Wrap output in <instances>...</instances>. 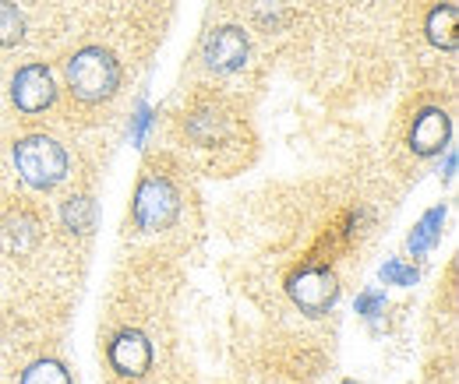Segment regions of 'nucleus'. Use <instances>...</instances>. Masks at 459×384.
<instances>
[{"label": "nucleus", "mask_w": 459, "mask_h": 384, "mask_svg": "<svg viewBox=\"0 0 459 384\" xmlns=\"http://www.w3.org/2000/svg\"><path fill=\"white\" fill-rule=\"evenodd\" d=\"M202 56H205V64H209L212 71H220V74L240 71L244 60H247V36H244V29L227 25V29L209 32L205 43H202Z\"/></svg>", "instance_id": "obj_6"}, {"label": "nucleus", "mask_w": 459, "mask_h": 384, "mask_svg": "<svg viewBox=\"0 0 459 384\" xmlns=\"http://www.w3.org/2000/svg\"><path fill=\"white\" fill-rule=\"evenodd\" d=\"M442 222H446V205H438V209H431V212L420 216V222L413 226V233H410V240H406L413 258L428 254V251L438 243V236H442Z\"/></svg>", "instance_id": "obj_9"}, {"label": "nucleus", "mask_w": 459, "mask_h": 384, "mask_svg": "<svg viewBox=\"0 0 459 384\" xmlns=\"http://www.w3.org/2000/svg\"><path fill=\"white\" fill-rule=\"evenodd\" d=\"M187 134H191L198 145H212L216 138H223V116L212 110L191 113V120H187Z\"/></svg>", "instance_id": "obj_12"}, {"label": "nucleus", "mask_w": 459, "mask_h": 384, "mask_svg": "<svg viewBox=\"0 0 459 384\" xmlns=\"http://www.w3.org/2000/svg\"><path fill=\"white\" fill-rule=\"evenodd\" d=\"M177 209H180V198H177L170 180L145 176L138 183V194H134V222H138V229H163V226H170Z\"/></svg>", "instance_id": "obj_3"}, {"label": "nucleus", "mask_w": 459, "mask_h": 384, "mask_svg": "<svg viewBox=\"0 0 459 384\" xmlns=\"http://www.w3.org/2000/svg\"><path fill=\"white\" fill-rule=\"evenodd\" d=\"M428 39L442 50H456V7L442 4L428 14Z\"/></svg>", "instance_id": "obj_11"}, {"label": "nucleus", "mask_w": 459, "mask_h": 384, "mask_svg": "<svg viewBox=\"0 0 459 384\" xmlns=\"http://www.w3.org/2000/svg\"><path fill=\"white\" fill-rule=\"evenodd\" d=\"M22 384H71V374H67V367L57 363V360H36L22 374Z\"/></svg>", "instance_id": "obj_14"}, {"label": "nucleus", "mask_w": 459, "mask_h": 384, "mask_svg": "<svg viewBox=\"0 0 459 384\" xmlns=\"http://www.w3.org/2000/svg\"><path fill=\"white\" fill-rule=\"evenodd\" d=\"M107 356L120 378H142L152 367V342L142 331H120L110 342Z\"/></svg>", "instance_id": "obj_7"}, {"label": "nucleus", "mask_w": 459, "mask_h": 384, "mask_svg": "<svg viewBox=\"0 0 459 384\" xmlns=\"http://www.w3.org/2000/svg\"><path fill=\"white\" fill-rule=\"evenodd\" d=\"M25 36V18L18 11V4L0 0V47H18Z\"/></svg>", "instance_id": "obj_13"}, {"label": "nucleus", "mask_w": 459, "mask_h": 384, "mask_svg": "<svg viewBox=\"0 0 459 384\" xmlns=\"http://www.w3.org/2000/svg\"><path fill=\"white\" fill-rule=\"evenodd\" d=\"M120 85V64L103 47H85L67 60V89L82 103H103Z\"/></svg>", "instance_id": "obj_1"}, {"label": "nucleus", "mask_w": 459, "mask_h": 384, "mask_svg": "<svg viewBox=\"0 0 459 384\" xmlns=\"http://www.w3.org/2000/svg\"><path fill=\"white\" fill-rule=\"evenodd\" d=\"M64 222H67L71 229L85 233V229L92 226V201H89V198H71V201L64 205Z\"/></svg>", "instance_id": "obj_15"}, {"label": "nucleus", "mask_w": 459, "mask_h": 384, "mask_svg": "<svg viewBox=\"0 0 459 384\" xmlns=\"http://www.w3.org/2000/svg\"><path fill=\"white\" fill-rule=\"evenodd\" d=\"M449 141V116L442 110H424L413 120V131H410V149L417 156H435L442 152Z\"/></svg>", "instance_id": "obj_8"}, {"label": "nucleus", "mask_w": 459, "mask_h": 384, "mask_svg": "<svg viewBox=\"0 0 459 384\" xmlns=\"http://www.w3.org/2000/svg\"><path fill=\"white\" fill-rule=\"evenodd\" d=\"M149 116H152V113H149V107H142V110H138V116H134V141H142V138H145Z\"/></svg>", "instance_id": "obj_18"}, {"label": "nucleus", "mask_w": 459, "mask_h": 384, "mask_svg": "<svg viewBox=\"0 0 459 384\" xmlns=\"http://www.w3.org/2000/svg\"><path fill=\"white\" fill-rule=\"evenodd\" d=\"M57 89H54V74L43 64H29L14 74L11 81V99L22 113H43L54 103Z\"/></svg>", "instance_id": "obj_5"}, {"label": "nucleus", "mask_w": 459, "mask_h": 384, "mask_svg": "<svg viewBox=\"0 0 459 384\" xmlns=\"http://www.w3.org/2000/svg\"><path fill=\"white\" fill-rule=\"evenodd\" d=\"M290 300L304 311V314H325L336 296H340V282L336 275L325 272V269H304L290 278Z\"/></svg>", "instance_id": "obj_4"}, {"label": "nucleus", "mask_w": 459, "mask_h": 384, "mask_svg": "<svg viewBox=\"0 0 459 384\" xmlns=\"http://www.w3.org/2000/svg\"><path fill=\"white\" fill-rule=\"evenodd\" d=\"M382 278H385L389 286H410V282H417V272L406 269L403 261H389V265L382 269Z\"/></svg>", "instance_id": "obj_16"}, {"label": "nucleus", "mask_w": 459, "mask_h": 384, "mask_svg": "<svg viewBox=\"0 0 459 384\" xmlns=\"http://www.w3.org/2000/svg\"><path fill=\"white\" fill-rule=\"evenodd\" d=\"M382 307H385V293H375L371 289V293H360L357 296V314H364V318H375Z\"/></svg>", "instance_id": "obj_17"}, {"label": "nucleus", "mask_w": 459, "mask_h": 384, "mask_svg": "<svg viewBox=\"0 0 459 384\" xmlns=\"http://www.w3.org/2000/svg\"><path fill=\"white\" fill-rule=\"evenodd\" d=\"M14 166L22 173V180L36 191H50L57 187L67 173V152L60 149L54 138L47 134H32V138H22L14 145Z\"/></svg>", "instance_id": "obj_2"}, {"label": "nucleus", "mask_w": 459, "mask_h": 384, "mask_svg": "<svg viewBox=\"0 0 459 384\" xmlns=\"http://www.w3.org/2000/svg\"><path fill=\"white\" fill-rule=\"evenodd\" d=\"M343 384H357V381H343Z\"/></svg>", "instance_id": "obj_19"}, {"label": "nucleus", "mask_w": 459, "mask_h": 384, "mask_svg": "<svg viewBox=\"0 0 459 384\" xmlns=\"http://www.w3.org/2000/svg\"><path fill=\"white\" fill-rule=\"evenodd\" d=\"M36 240H39V222L32 219V216H11L0 226V243L7 251H14V254L29 251Z\"/></svg>", "instance_id": "obj_10"}]
</instances>
